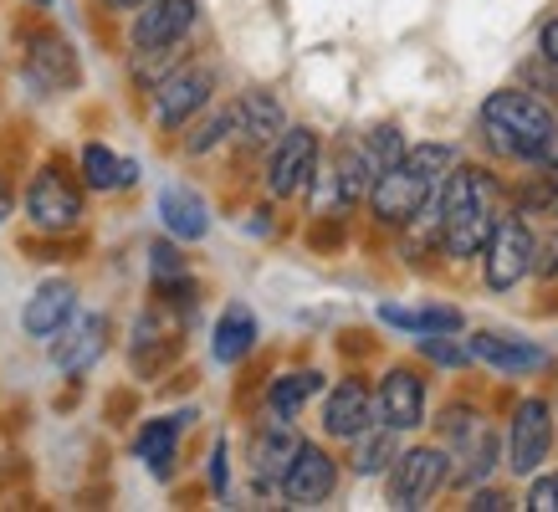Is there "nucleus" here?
Segmentation results:
<instances>
[{
  "mask_svg": "<svg viewBox=\"0 0 558 512\" xmlns=\"http://www.w3.org/2000/svg\"><path fill=\"white\" fill-rule=\"evenodd\" d=\"M508 205V190L502 180L487 170V164H451L446 180L436 185V246L451 261H472L482 252V241L492 236V225Z\"/></svg>",
  "mask_w": 558,
  "mask_h": 512,
  "instance_id": "1",
  "label": "nucleus"
},
{
  "mask_svg": "<svg viewBox=\"0 0 558 512\" xmlns=\"http://www.w3.org/2000/svg\"><path fill=\"white\" fill-rule=\"evenodd\" d=\"M482 144L508 164H543L558 154V113L554 102H543L527 87H497L482 98L476 113Z\"/></svg>",
  "mask_w": 558,
  "mask_h": 512,
  "instance_id": "2",
  "label": "nucleus"
},
{
  "mask_svg": "<svg viewBox=\"0 0 558 512\" xmlns=\"http://www.w3.org/2000/svg\"><path fill=\"white\" fill-rule=\"evenodd\" d=\"M451 481V451L446 446H400V456L389 461L385 472V492H389V508L400 512H421L430 508Z\"/></svg>",
  "mask_w": 558,
  "mask_h": 512,
  "instance_id": "3",
  "label": "nucleus"
},
{
  "mask_svg": "<svg viewBox=\"0 0 558 512\" xmlns=\"http://www.w3.org/2000/svg\"><path fill=\"white\" fill-rule=\"evenodd\" d=\"M533 225L523 221V210H502L497 225H492V236L482 241V277H487L492 292H512L523 288L527 277H533Z\"/></svg>",
  "mask_w": 558,
  "mask_h": 512,
  "instance_id": "4",
  "label": "nucleus"
},
{
  "mask_svg": "<svg viewBox=\"0 0 558 512\" xmlns=\"http://www.w3.org/2000/svg\"><path fill=\"white\" fill-rule=\"evenodd\" d=\"M26 221L41 236H72L83 225V185L62 164H41L26 185Z\"/></svg>",
  "mask_w": 558,
  "mask_h": 512,
  "instance_id": "5",
  "label": "nucleus"
},
{
  "mask_svg": "<svg viewBox=\"0 0 558 512\" xmlns=\"http://www.w3.org/2000/svg\"><path fill=\"white\" fill-rule=\"evenodd\" d=\"M548 451H554V405L543 394H527L512 405L508 436H502V466L512 477H533L543 472Z\"/></svg>",
  "mask_w": 558,
  "mask_h": 512,
  "instance_id": "6",
  "label": "nucleus"
},
{
  "mask_svg": "<svg viewBox=\"0 0 558 512\" xmlns=\"http://www.w3.org/2000/svg\"><path fill=\"white\" fill-rule=\"evenodd\" d=\"M195 21H201V0H149L134 11L129 47L134 57H174L195 32Z\"/></svg>",
  "mask_w": 558,
  "mask_h": 512,
  "instance_id": "7",
  "label": "nucleus"
},
{
  "mask_svg": "<svg viewBox=\"0 0 558 512\" xmlns=\"http://www.w3.org/2000/svg\"><path fill=\"white\" fill-rule=\"evenodd\" d=\"M430 200H436V185H430V180H421L415 170H405V164H389V170H379V174H374V185H369V195H364L369 216L379 225H389V231H405V225L415 221Z\"/></svg>",
  "mask_w": 558,
  "mask_h": 512,
  "instance_id": "8",
  "label": "nucleus"
},
{
  "mask_svg": "<svg viewBox=\"0 0 558 512\" xmlns=\"http://www.w3.org/2000/svg\"><path fill=\"white\" fill-rule=\"evenodd\" d=\"M313 174H318V134L313 129H282L267 154V195L292 200L313 185Z\"/></svg>",
  "mask_w": 558,
  "mask_h": 512,
  "instance_id": "9",
  "label": "nucleus"
},
{
  "mask_svg": "<svg viewBox=\"0 0 558 512\" xmlns=\"http://www.w3.org/2000/svg\"><path fill=\"white\" fill-rule=\"evenodd\" d=\"M210 93H216V72L210 68H174L165 72L159 83H154V119H159V129H185L195 113H201L205 102H210Z\"/></svg>",
  "mask_w": 558,
  "mask_h": 512,
  "instance_id": "10",
  "label": "nucleus"
},
{
  "mask_svg": "<svg viewBox=\"0 0 558 512\" xmlns=\"http://www.w3.org/2000/svg\"><path fill=\"white\" fill-rule=\"evenodd\" d=\"M374 420L389 430H410L425 426V379L410 369V364H389L379 375V390H374Z\"/></svg>",
  "mask_w": 558,
  "mask_h": 512,
  "instance_id": "11",
  "label": "nucleus"
},
{
  "mask_svg": "<svg viewBox=\"0 0 558 512\" xmlns=\"http://www.w3.org/2000/svg\"><path fill=\"white\" fill-rule=\"evenodd\" d=\"M466 343H472V358H476V364L497 369L502 379L543 375V369L554 364V354H548L538 339H523V333H497V328H476Z\"/></svg>",
  "mask_w": 558,
  "mask_h": 512,
  "instance_id": "12",
  "label": "nucleus"
},
{
  "mask_svg": "<svg viewBox=\"0 0 558 512\" xmlns=\"http://www.w3.org/2000/svg\"><path fill=\"white\" fill-rule=\"evenodd\" d=\"M277 487L288 497V508H323L328 497L339 492V461L328 456L318 441H303Z\"/></svg>",
  "mask_w": 558,
  "mask_h": 512,
  "instance_id": "13",
  "label": "nucleus"
},
{
  "mask_svg": "<svg viewBox=\"0 0 558 512\" xmlns=\"http://www.w3.org/2000/svg\"><path fill=\"white\" fill-rule=\"evenodd\" d=\"M21 68H26V83L36 93H68V87H77V51L57 32H36L26 41V62Z\"/></svg>",
  "mask_w": 558,
  "mask_h": 512,
  "instance_id": "14",
  "label": "nucleus"
},
{
  "mask_svg": "<svg viewBox=\"0 0 558 512\" xmlns=\"http://www.w3.org/2000/svg\"><path fill=\"white\" fill-rule=\"evenodd\" d=\"M47 343H51V364H57L62 375H87L102 358V349H108V318H102V313H87V318L72 313L68 328Z\"/></svg>",
  "mask_w": 558,
  "mask_h": 512,
  "instance_id": "15",
  "label": "nucleus"
},
{
  "mask_svg": "<svg viewBox=\"0 0 558 512\" xmlns=\"http://www.w3.org/2000/svg\"><path fill=\"white\" fill-rule=\"evenodd\" d=\"M364 426H374V390L364 379H339L333 390L323 394V436L333 441H354Z\"/></svg>",
  "mask_w": 558,
  "mask_h": 512,
  "instance_id": "16",
  "label": "nucleus"
},
{
  "mask_svg": "<svg viewBox=\"0 0 558 512\" xmlns=\"http://www.w3.org/2000/svg\"><path fill=\"white\" fill-rule=\"evenodd\" d=\"M446 451H451V481H446V487H457V492H472V487L492 481V472L502 466V436H497L487 420H482L466 441L446 446Z\"/></svg>",
  "mask_w": 558,
  "mask_h": 512,
  "instance_id": "17",
  "label": "nucleus"
},
{
  "mask_svg": "<svg viewBox=\"0 0 558 512\" xmlns=\"http://www.w3.org/2000/svg\"><path fill=\"white\" fill-rule=\"evenodd\" d=\"M72 313H77V288H72L68 277H51V282H41V288L26 297V307H21V328H26L32 339L47 343L68 328Z\"/></svg>",
  "mask_w": 558,
  "mask_h": 512,
  "instance_id": "18",
  "label": "nucleus"
},
{
  "mask_svg": "<svg viewBox=\"0 0 558 512\" xmlns=\"http://www.w3.org/2000/svg\"><path fill=\"white\" fill-rule=\"evenodd\" d=\"M282 129H288V113H282V102L271 98L267 87H246V93L231 102V134H236L241 144L267 149Z\"/></svg>",
  "mask_w": 558,
  "mask_h": 512,
  "instance_id": "19",
  "label": "nucleus"
},
{
  "mask_svg": "<svg viewBox=\"0 0 558 512\" xmlns=\"http://www.w3.org/2000/svg\"><path fill=\"white\" fill-rule=\"evenodd\" d=\"M159 221H165V236L174 241H205L210 236V205L201 190L165 185L159 190Z\"/></svg>",
  "mask_w": 558,
  "mask_h": 512,
  "instance_id": "20",
  "label": "nucleus"
},
{
  "mask_svg": "<svg viewBox=\"0 0 558 512\" xmlns=\"http://www.w3.org/2000/svg\"><path fill=\"white\" fill-rule=\"evenodd\" d=\"M190 420H195V415H190V410H180V415H159V420H144V426H138L134 456L144 461L159 481L174 472V451H180V436H185Z\"/></svg>",
  "mask_w": 558,
  "mask_h": 512,
  "instance_id": "21",
  "label": "nucleus"
},
{
  "mask_svg": "<svg viewBox=\"0 0 558 512\" xmlns=\"http://www.w3.org/2000/svg\"><path fill=\"white\" fill-rule=\"evenodd\" d=\"M298 446H303L298 426H292V420H282V415H271L267 426L256 430V446H252L256 481H262V487H277V481H282V472H288V461L298 456Z\"/></svg>",
  "mask_w": 558,
  "mask_h": 512,
  "instance_id": "22",
  "label": "nucleus"
},
{
  "mask_svg": "<svg viewBox=\"0 0 558 512\" xmlns=\"http://www.w3.org/2000/svg\"><path fill=\"white\" fill-rule=\"evenodd\" d=\"M379 324L400 328L410 339H421V333H466V313L451 303H421V307L379 303Z\"/></svg>",
  "mask_w": 558,
  "mask_h": 512,
  "instance_id": "23",
  "label": "nucleus"
},
{
  "mask_svg": "<svg viewBox=\"0 0 558 512\" xmlns=\"http://www.w3.org/2000/svg\"><path fill=\"white\" fill-rule=\"evenodd\" d=\"M256 339H262V328H256V313L246 303H231L226 313L216 318V328H210V358L216 364H241V358L256 349Z\"/></svg>",
  "mask_w": 558,
  "mask_h": 512,
  "instance_id": "24",
  "label": "nucleus"
},
{
  "mask_svg": "<svg viewBox=\"0 0 558 512\" xmlns=\"http://www.w3.org/2000/svg\"><path fill=\"white\" fill-rule=\"evenodd\" d=\"M83 185L98 190V195H113V190L138 185V159H123L108 144H83Z\"/></svg>",
  "mask_w": 558,
  "mask_h": 512,
  "instance_id": "25",
  "label": "nucleus"
},
{
  "mask_svg": "<svg viewBox=\"0 0 558 512\" xmlns=\"http://www.w3.org/2000/svg\"><path fill=\"white\" fill-rule=\"evenodd\" d=\"M400 456V430H389V426H364L349 441V472L354 477H385L389 472V461Z\"/></svg>",
  "mask_w": 558,
  "mask_h": 512,
  "instance_id": "26",
  "label": "nucleus"
},
{
  "mask_svg": "<svg viewBox=\"0 0 558 512\" xmlns=\"http://www.w3.org/2000/svg\"><path fill=\"white\" fill-rule=\"evenodd\" d=\"M323 394V375L318 369H292V375H277L267 390V410L271 415H282V420H298L303 415L307 400H318Z\"/></svg>",
  "mask_w": 558,
  "mask_h": 512,
  "instance_id": "27",
  "label": "nucleus"
},
{
  "mask_svg": "<svg viewBox=\"0 0 558 512\" xmlns=\"http://www.w3.org/2000/svg\"><path fill=\"white\" fill-rule=\"evenodd\" d=\"M527 180L518 185V210L533 216V210H558V154L543 159V164H527Z\"/></svg>",
  "mask_w": 558,
  "mask_h": 512,
  "instance_id": "28",
  "label": "nucleus"
},
{
  "mask_svg": "<svg viewBox=\"0 0 558 512\" xmlns=\"http://www.w3.org/2000/svg\"><path fill=\"white\" fill-rule=\"evenodd\" d=\"M415 349H421V358H430L436 369H472V343L461 339V333H421L415 339Z\"/></svg>",
  "mask_w": 558,
  "mask_h": 512,
  "instance_id": "29",
  "label": "nucleus"
},
{
  "mask_svg": "<svg viewBox=\"0 0 558 512\" xmlns=\"http://www.w3.org/2000/svg\"><path fill=\"white\" fill-rule=\"evenodd\" d=\"M359 149L369 154L374 174H379V170H389V164H400L410 144H405V134H400V123H374L369 134L359 138Z\"/></svg>",
  "mask_w": 558,
  "mask_h": 512,
  "instance_id": "30",
  "label": "nucleus"
},
{
  "mask_svg": "<svg viewBox=\"0 0 558 512\" xmlns=\"http://www.w3.org/2000/svg\"><path fill=\"white\" fill-rule=\"evenodd\" d=\"M400 164H405V170H415L421 180H430V185H440V180H446V170L457 164V149H451V144H410Z\"/></svg>",
  "mask_w": 558,
  "mask_h": 512,
  "instance_id": "31",
  "label": "nucleus"
},
{
  "mask_svg": "<svg viewBox=\"0 0 558 512\" xmlns=\"http://www.w3.org/2000/svg\"><path fill=\"white\" fill-rule=\"evenodd\" d=\"M226 138H231V108L210 113V119H205L201 129H195V134L185 138V154H195V159H201V154H210L216 144H226Z\"/></svg>",
  "mask_w": 558,
  "mask_h": 512,
  "instance_id": "32",
  "label": "nucleus"
},
{
  "mask_svg": "<svg viewBox=\"0 0 558 512\" xmlns=\"http://www.w3.org/2000/svg\"><path fill=\"white\" fill-rule=\"evenodd\" d=\"M149 272H154V282H165V277H180V272H185V256H180V241H174V236L149 241Z\"/></svg>",
  "mask_w": 558,
  "mask_h": 512,
  "instance_id": "33",
  "label": "nucleus"
},
{
  "mask_svg": "<svg viewBox=\"0 0 558 512\" xmlns=\"http://www.w3.org/2000/svg\"><path fill=\"white\" fill-rule=\"evenodd\" d=\"M523 87L527 93H538L543 102L558 98V68L548 62V57H527L523 62Z\"/></svg>",
  "mask_w": 558,
  "mask_h": 512,
  "instance_id": "34",
  "label": "nucleus"
},
{
  "mask_svg": "<svg viewBox=\"0 0 558 512\" xmlns=\"http://www.w3.org/2000/svg\"><path fill=\"white\" fill-rule=\"evenodd\" d=\"M523 508L527 512H558V477H543V472H533V487H527Z\"/></svg>",
  "mask_w": 558,
  "mask_h": 512,
  "instance_id": "35",
  "label": "nucleus"
},
{
  "mask_svg": "<svg viewBox=\"0 0 558 512\" xmlns=\"http://www.w3.org/2000/svg\"><path fill=\"white\" fill-rule=\"evenodd\" d=\"M533 277H543V282H554L558 277V231H548V236L533 241Z\"/></svg>",
  "mask_w": 558,
  "mask_h": 512,
  "instance_id": "36",
  "label": "nucleus"
},
{
  "mask_svg": "<svg viewBox=\"0 0 558 512\" xmlns=\"http://www.w3.org/2000/svg\"><path fill=\"white\" fill-rule=\"evenodd\" d=\"M466 508L472 512H508L512 497L502 492V487H487V481H482V487H472V502H466Z\"/></svg>",
  "mask_w": 558,
  "mask_h": 512,
  "instance_id": "37",
  "label": "nucleus"
},
{
  "mask_svg": "<svg viewBox=\"0 0 558 512\" xmlns=\"http://www.w3.org/2000/svg\"><path fill=\"white\" fill-rule=\"evenodd\" d=\"M226 481H231V446L216 441V451H210V492L226 497Z\"/></svg>",
  "mask_w": 558,
  "mask_h": 512,
  "instance_id": "38",
  "label": "nucleus"
},
{
  "mask_svg": "<svg viewBox=\"0 0 558 512\" xmlns=\"http://www.w3.org/2000/svg\"><path fill=\"white\" fill-rule=\"evenodd\" d=\"M538 57H548V62L558 68V16H548L538 26Z\"/></svg>",
  "mask_w": 558,
  "mask_h": 512,
  "instance_id": "39",
  "label": "nucleus"
},
{
  "mask_svg": "<svg viewBox=\"0 0 558 512\" xmlns=\"http://www.w3.org/2000/svg\"><path fill=\"white\" fill-rule=\"evenodd\" d=\"M108 11H138V5H149V0H102Z\"/></svg>",
  "mask_w": 558,
  "mask_h": 512,
  "instance_id": "40",
  "label": "nucleus"
},
{
  "mask_svg": "<svg viewBox=\"0 0 558 512\" xmlns=\"http://www.w3.org/2000/svg\"><path fill=\"white\" fill-rule=\"evenodd\" d=\"M32 5H36V11H51V0H32Z\"/></svg>",
  "mask_w": 558,
  "mask_h": 512,
  "instance_id": "41",
  "label": "nucleus"
}]
</instances>
